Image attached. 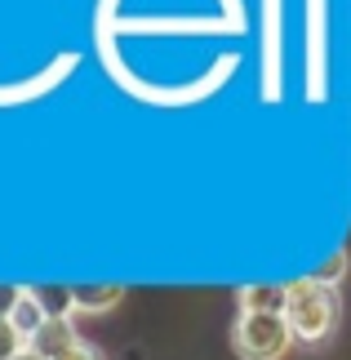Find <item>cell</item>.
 Instances as JSON below:
<instances>
[{
	"instance_id": "obj_3",
	"label": "cell",
	"mask_w": 351,
	"mask_h": 360,
	"mask_svg": "<svg viewBox=\"0 0 351 360\" xmlns=\"http://www.w3.org/2000/svg\"><path fill=\"white\" fill-rule=\"evenodd\" d=\"M236 302H241V311L285 316V307H289V285H280V281H254V285H241V289H236Z\"/></svg>"
},
{
	"instance_id": "obj_12",
	"label": "cell",
	"mask_w": 351,
	"mask_h": 360,
	"mask_svg": "<svg viewBox=\"0 0 351 360\" xmlns=\"http://www.w3.org/2000/svg\"><path fill=\"white\" fill-rule=\"evenodd\" d=\"M63 360H103V352H98L94 342H80V347H76L72 356H63Z\"/></svg>"
},
{
	"instance_id": "obj_5",
	"label": "cell",
	"mask_w": 351,
	"mask_h": 360,
	"mask_svg": "<svg viewBox=\"0 0 351 360\" xmlns=\"http://www.w3.org/2000/svg\"><path fill=\"white\" fill-rule=\"evenodd\" d=\"M72 298H76V311H85V316H103V311H111L116 302L125 298V285H111V281H103V285H94V281H76L72 285Z\"/></svg>"
},
{
	"instance_id": "obj_8",
	"label": "cell",
	"mask_w": 351,
	"mask_h": 360,
	"mask_svg": "<svg viewBox=\"0 0 351 360\" xmlns=\"http://www.w3.org/2000/svg\"><path fill=\"white\" fill-rule=\"evenodd\" d=\"M262 5H267V98H276V63H280L276 18H280V0H262Z\"/></svg>"
},
{
	"instance_id": "obj_9",
	"label": "cell",
	"mask_w": 351,
	"mask_h": 360,
	"mask_svg": "<svg viewBox=\"0 0 351 360\" xmlns=\"http://www.w3.org/2000/svg\"><path fill=\"white\" fill-rule=\"evenodd\" d=\"M307 276H312V281H320V285H329V289H338V281L347 276V254H343V249H338V254H329L316 271H307Z\"/></svg>"
},
{
	"instance_id": "obj_6",
	"label": "cell",
	"mask_w": 351,
	"mask_h": 360,
	"mask_svg": "<svg viewBox=\"0 0 351 360\" xmlns=\"http://www.w3.org/2000/svg\"><path fill=\"white\" fill-rule=\"evenodd\" d=\"M27 294L40 302V311H45L49 321H72V316H76L72 285H53V281H45V285H27Z\"/></svg>"
},
{
	"instance_id": "obj_2",
	"label": "cell",
	"mask_w": 351,
	"mask_h": 360,
	"mask_svg": "<svg viewBox=\"0 0 351 360\" xmlns=\"http://www.w3.org/2000/svg\"><path fill=\"white\" fill-rule=\"evenodd\" d=\"M293 329L285 316H258V311H241L231 325V347L241 360H280L293 347Z\"/></svg>"
},
{
	"instance_id": "obj_11",
	"label": "cell",
	"mask_w": 351,
	"mask_h": 360,
	"mask_svg": "<svg viewBox=\"0 0 351 360\" xmlns=\"http://www.w3.org/2000/svg\"><path fill=\"white\" fill-rule=\"evenodd\" d=\"M23 294H27V285H5V281H0V321L13 316V307L23 302Z\"/></svg>"
},
{
	"instance_id": "obj_13",
	"label": "cell",
	"mask_w": 351,
	"mask_h": 360,
	"mask_svg": "<svg viewBox=\"0 0 351 360\" xmlns=\"http://www.w3.org/2000/svg\"><path fill=\"white\" fill-rule=\"evenodd\" d=\"M18 360H40V356H32V352H23V356H18Z\"/></svg>"
},
{
	"instance_id": "obj_1",
	"label": "cell",
	"mask_w": 351,
	"mask_h": 360,
	"mask_svg": "<svg viewBox=\"0 0 351 360\" xmlns=\"http://www.w3.org/2000/svg\"><path fill=\"white\" fill-rule=\"evenodd\" d=\"M285 321L293 329V338L298 342H325L333 338V329L343 321V298L338 289L312 281V276H298V281H289V307H285Z\"/></svg>"
},
{
	"instance_id": "obj_10",
	"label": "cell",
	"mask_w": 351,
	"mask_h": 360,
	"mask_svg": "<svg viewBox=\"0 0 351 360\" xmlns=\"http://www.w3.org/2000/svg\"><path fill=\"white\" fill-rule=\"evenodd\" d=\"M23 352H27V338L9 321H0V360H18Z\"/></svg>"
},
{
	"instance_id": "obj_4",
	"label": "cell",
	"mask_w": 351,
	"mask_h": 360,
	"mask_svg": "<svg viewBox=\"0 0 351 360\" xmlns=\"http://www.w3.org/2000/svg\"><path fill=\"white\" fill-rule=\"evenodd\" d=\"M80 342H85V338L76 334L72 321H45V329H40V334L27 342V352L40 356V360H63V356H72Z\"/></svg>"
},
{
	"instance_id": "obj_7",
	"label": "cell",
	"mask_w": 351,
	"mask_h": 360,
	"mask_svg": "<svg viewBox=\"0 0 351 360\" xmlns=\"http://www.w3.org/2000/svg\"><path fill=\"white\" fill-rule=\"evenodd\" d=\"M45 321H49V316L40 311V302H36L32 294H23V302H18V307H13V316H9V325L18 329V334H23L27 342H32V338L40 334V329H45Z\"/></svg>"
}]
</instances>
